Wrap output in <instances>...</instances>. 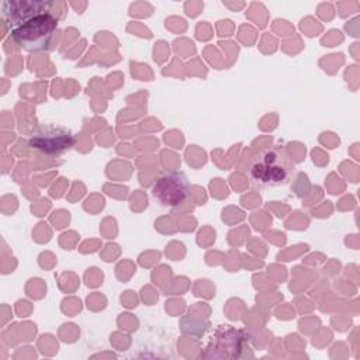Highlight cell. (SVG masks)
Listing matches in <instances>:
<instances>
[{
	"instance_id": "cell-1",
	"label": "cell",
	"mask_w": 360,
	"mask_h": 360,
	"mask_svg": "<svg viewBox=\"0 0 360 360\" xmlns=\"http://www.w3.org/2000/svg\"><path fill=\"white\" fill-rule=\"evenodd\" d=\"M58 17L49 11L37 15L11 30V39L28 52H46L52 49Z\"/></svg>"
},
{
	"instance_id": "cell-2",
	"label": "cell",
	"mask_w": 360,
	"mask_h": 360,
	"mask_svg": "<svg viewBox=\"0 0 360 360\" xmlns=\"http://www.w3.org/2000/svg\"><path fill=\"white\" fill-rule=\"evenodd\" d=\"M76 143L72 131L56 125H38L30 135L28 146L45 155H59Z\"/></svg>"
},
{
	"instance_id": "cell-3",
	"label": "cell",
	"mask_w": 360,
	"mask_h": 360,
	"mask_svg": "<svg viewBox=\"0 0 360 360\" xmlns=\"http://www.w3.org/2000/svg\"><path fill=\"white\" fill-rule=\"evenodd\" d=\"M52 6L53 3L44 0H6L1 4V18L13 30L37 15L49 13Z\"/></svg>"
},
{
	"instance_id": "cell-4",
	"label": "cell",
	"mask_w": 360,
	"mask_h": 360,
	"mask_svg": "<svg viewBox=\"0 0 360 360\" xmlns=\"http://www.w3.org/2000/svg\"><path fill=\"white\" fill-rule=\"evenodd\" d=\"M153 195L163 205H179L190 195V184L183 173L172 172L159 177L153 184Z\"/></svg>"
},
{
	"instance_id": "cell-5",
	"label": "cell",
	"mask_w": 360,
	"mask_h": 360,
	"mask_svg": "<svg viewBox=\"0 0 360 360\" xmlns=\"http://www.w3.org/2000/svg\"><path fill=\"white\" fill-rule=\"evenodd\" d=\"M252 176L255 180L262 183L278 184L285 180L287 169L283 165H277L273 153H269L262 162L252 167Z\"/></svg>"
}]
</instances>
